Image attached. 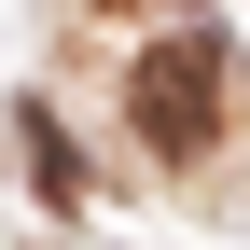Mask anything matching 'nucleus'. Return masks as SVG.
Segmentation results:
<instances>
[{"label":"nucleus","mask_w":250,"mask_h":250,"mask_svg":"<svg viewBox=\"0 0 250 250\" xmlns=\"http://www.w3.org/2000/svg\"><path fill=\"white\" fill-rule=\"evenodd\" d=\"M14 139H28V181H42V195L70 208V195H83V153H70V125H56V111H28Z\"/></svg>","instance_id":"f03ea898"},{"label":"nucleus","mask_w":250,"mask_h":250,"mask_svg":"<svg viewBox=\"0 0 250 250\" xmlns=\"http://www.w3.org/2000/svg\"><path fill=\"white\" fill-rule=\"evenodd\" d=\"M208 125H223V42H153L139 56V139L153 153H208Z\"/></svg>","instance_id":"f257e3e1"}]
</instances>
